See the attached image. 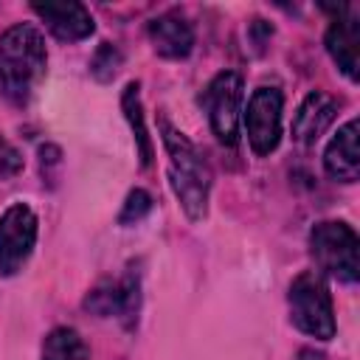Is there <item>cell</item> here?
<instances>
[{
  "label": "cell",
  "instance_id": "cell-9",
  "mask_svg": "<svg viewBox=\"0 0 360 360\" xmlns=\"http://www.w3.org/2000/svg\"><path fill=\"white\" fill-rule=\"evenodd\" d=\"M326 51L335 59V65L357 82V68H360V20L352 6H340L338 17L326 28Z\"/></svg>",
  "mask_w": 360,
  "mask_h": 360
},
{
  "label": "cell",
  "instance_id": "cell-13",
  "mask_svg": "<svg viewBox=\"0 0 360 360\" xmlns=\"http://www.w3.org/2000/svg\"><path fill=\"white\" fill-rule=\"evenodd\" d=\"M323 169L332 180L354 183L360 177V152H357V121H346L329 141L323 152Z\"/></svg>",
  "mask_w": 360,
  "mask_h": 360
},
{
  "label": "cell",
  "instance_id": "cell-11",
  "mask_svg": "<svg viewBox=\"0 0 360 360\" xmlns=\"http://www.w3.org/2000/svg\"><path fill=\"white\" fill-rule=\"evenodd\" d=\"M149 39L163 59H186L194 48V28L180 11H166L149 22Z\"/></svg>",
  "mask_w": 360,
  "mask_h": 360
},
{
  "label": "cell",
  "instance_id": "cell-7",
  "mask_svg": "<svg viewBox=\"0 0 360 360\" xmlns=\"http://www.w3.org/2000/svg\"><path fill=\"white\" fill-rule=\"evenodd\" d=\"M37 214L25 202H14L0 214V276H14L37 245Z\"/></svg>",
  "mask_w": 360,
  "mask_h": 360
},
{
  "label": "cell",
  "instance_id": "cell-17",
  "mask_svg": "<svg viewBox=\"0 0 360 360\" xmlns=\"http://www.w3.org/2000/svg\"><path fill=\"white\" fill-rule=\"evenodd\" d=\"M149 211H152V197H149V191L132 188V191L127 194V200H124V208H121V214H118V222H121V225L141 222Z\"/></svg>",
  "mask_w": 360,
  "mask_h": 360
},
{
  "label": "cell",
  "instance_id": "cell-5",
  "mask_svg": "<svg viewBox=\"0 0 360 360\" xmlns=\"http://www.w3.org/2000/svg\"><path fill=\"white\" fill-rule=\"evenodd\" d=\"M202 107L208 110V121L217 141H222L225 146H236L242 121V76L236 70L217 73L202 93Z\"/></svg>",
  "mask_w": 360,
  "mask_h": 360
},
{
  "label": "cell",
  "instance_id": "cell-8",
  "mask_svg": "<svg viewBox=\"0 0 360 360\" xmlns=\"http://www.w3.org/2000/svg\"><path fill=\"white\" fill-rule=\"evenodd\" d=\"M138 307H141V284L135 273H124L121 278H104L84 298V309L101 318L115 315L127 326H132V321L138 318Z\"/></svg>",
  "mask_w": 360,
  "mask_h": 360
},
{
  "label": "cell",
  "instance_id": "cell-12",
  "mask_svg": "<svg viewBox=\"0 0 360 360\" xmlns=\"http://www.w3.org/2000/svg\"><path fill=\"white\" fill-rule=\"evenodd\" d=\"M335 115H338V98L323 90H312L301 101V107L292 118V138L298 143H315L329 129Z\"/></svg>",
  "mask_w": 360,
  "mask_h": 360
},
{
  "label": "cell",
  "instance_id": "cell-18",
  "mask_svg": "<svg viewBox=\"0 0 360 360\" xmlns=\"http://www.w3.org/2000/svg\"><path fill=\"white\" fill-rule=\"evenodd\" d=\"M22 169V155L17 152V146L0 132V177H14Z\"/></svg>",
  "mask_w": 360,
  "mask_h": 360
},
{
  "label": "cell",
  "instance_id": "cell-1",
  "mask_svg": "<svg viewBox=\"0 0 360 360\" xmlns=\"http://www.w3.org/2000/svg\"><path fill=\"white\" fill-rule=\"evenodd\" d=\"M45 37L31 22H17L0 34V93L22 107L45 79Z\"/></svg>",
  "mask_w": 360,
  "mask_h": 360
},
{
  "label": "cell",
  "instance_id": "cell-10",
  "mask_svg": "<svg viewBox=\"0 0 360 360\" xmlns=\"http://www.w3.org/2000/svg\"><path fill=\"white\" fill-rule=\"evenodd\" d=\"M34 14L48 25V31L65 42H79L93 34V17L82 3H31Z\"/></svg>",
  "mask_w": 360,
  "mask_h": 360
},
{
  "label": "cell",
  "instance_id": "cell-15",
  "mask_svg": "<svg viewBox=\"0 0 360 360\" xmlns=\"http://www.w3.org/2000/svg\"><path fill=\"white\" fill-rule=\"evenodd\" d=\"M84 357H87V346L76 329L56 326L48 332L42 343V360H84Z\"/></svg>",
  "mask_w": 360,
  "mask_h": 360
},
{
  "label": "cell",
  "instance_id": "cell-4",
  "mask_svg": "<svg viewBox=\"0 0 360 360\" xmlns=\"http://www.w3.org/2000/svg\"><path fill=\"white\" fill-rule=\"evenodd\" d=\"M357 248H360V239L354 228L340 219H323L309 231V253L318 270L343 284H354L360 276Z\"/></svg>",
  "mask_w": 360,
  "mask_h": 360
},
{
  "label": "cell",
  "instance_id": "cell-16",
  "mask_svg": "<svg viewBox=\"0 0 360 360\" xmlns=\"http://www.w3.org/2000/svg\"><path fill=\"white\" fill-rule=\"evenodd\" d=\"M121 62H124L121 51H118L112 42H101L98 51H96L93 59H90V73H93L96 82H110V79L118 73Z\"/></svg>",
  "mask_w": 360,
  "mask_h": 360
},
{
  "label": "cell",
  "instance_id": "cell-2",
  "mask_svg": "<svg viewBox=\"0 0 360 360\" xmlns=\"http://www.w3.org/2000/svg\"><path fill=\"white\" fill-rule=\"evenodd\" d=\"M158 129L169 155V186L180 200V208L191 222H200L208 211V191H211V166L205 155L180 132L174 129L166 115H158Z\"/></svg>",
  "mask_w": 360,
  "mask_h": 360
},
{
  "label": "cell",
  "instance_id": "cell-3",
  "mask_svg": "<svg viewBox=\"0 0 360 360\" xmlns=\"http://www.w3.org/2000/svg\"><path fill=\"white\" fill-rule=\"evenodd\" d=\"M287 304H290V321L295 323V329L318 340L335 338V307L321 273L315 270L298 273L290 284Z\"/></svg>",
  "mask_w": 360,
  "mask_h": 360
},
{
  "label": "cell",
  "instance_id": "cell-6",
  "mask_svg": "<svg viewBox=\"0 0 360 360\" xmlns=\"http://www.w3.org/2000/svg\"><path fill=\"white\" fill-rule=\"evenodd\" d=\"M281 107H284V96L278 87H256L248 98V110L242 121H245L248 143L259 158L276 152L281 141Z\"/></svg>",
  "mask_w": 360,
  "mask_h": 360
},
{
  "label": "cell",
  "instance_id": "cell-14",
  "mask_svg": "<svg viewBox=\"0 0 360 360\" xmlns=\"http://www.w3.org/2000/svg\"><path fill=\"white\" fill-rule=\"evenodd\" d=\"M121 110L129 121V129H132V138H135V149H138V160L143 169L152 166V138L146 132V124H143V107H141V84L138 82H129L121 93Z\"/></svg>",
  "mask_w": 360,
  "mask_h": 360
}]
</instances>
